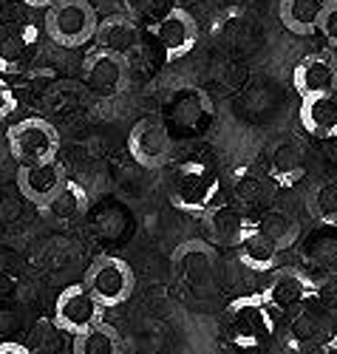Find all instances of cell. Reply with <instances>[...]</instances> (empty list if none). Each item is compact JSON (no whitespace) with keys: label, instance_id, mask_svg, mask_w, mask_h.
Returning <instances> with one entry per match:
<instances>
[{"label":"cell","instance_id":"obj_1","mask_svg":"<svg viewBox=\"0 0 337 354\" xmlns=\"http://www.w3.org/2000/svg\"><path fill=\"white\" fill-rule=\"evenodd\" d=\"M275 315L278 312L261 295H241L224 312V340L241 354H264L278 335V317Z\"/></svg>","mask_w":337,"mask_h":354},{"label":"cell","instance_id":"obj_2","mask_svg":"<svg viewBox=\"0 0 337 354\" xmlns=\"http://www.w3.org/2000/svg\"><path fill=\"white\" fill-rule=\"evenodd\" d=\"M173 275L193 298H210L219 286V252L212 244L190 239L173 250Z\"/></svg>","mask_w":337,"mask_h":354},{"label":"cell","instance_id":"obj_3","mask_svg":"<svg viewBox=\"0 0 337 354\" xmlns=\"http://www.w3.org/2000/svg\"><path fill=\"white\" fill-rule=\"evenodd\" d=\"M82 286L91 292V298H94L102 309H116L134 295L136 275L125 258L100 255V258L91 261V267L85 270Z\"/></svg>","mask_w":337,"mask_h":354},{"label":"cell","instance_id":"obj_4","mask_svg":"<svg viewBox=\"0 0 337 354\" xmlns=\"http://www.w3.org/2000/svg\"><path fill=\"white\" fill-rule=\"evenodd\" d=\"M97 12L91 0H54L46 9V35L63 48H82L94 40Z\"/></svg>","mask_w":337,"mask_h":354},{"label":"cell","instance_id":"obj_5","mask_svg":"<svg viewBox=\"0 0 337 354\" xmlns=\"http://www.w3.org/2000/svg\"><path fill=\"white\" fill-rule=\"evenodd\" d=\"M219 198V176L210 165L188 162L181 165L170 185V204L181 213L204 216Z\"/></svg>","mask_w":337,"mask_h":354},{"label":"cell","instance_id":"obj_6","mask_svg":"<svg viewBox=\"0 0 337 354\" xmlns=\"http://www.w3.org/2000/svg\"><path fill=\"white\" fill-rule=\"evenodd\" d=\"M9 153L15 156L17 165H43L57 159L60 153V133L51 122L40 120V116H26V120L15 122L6 133Z\"/></svg>","mask_w":337,"mask_h":354},{"label":"cell","instance_id":"obj_7","mask_svg":"<svg viewBox=\"0 0 337 354\" xmlns=\"http://www.w3.org/2000/svg\"><path fill=\"white\" fill-rule=\"evenodd\" d=\"M82 80H85V88L97 100H116L131 82V63L125 57H116L94 46L85 51Z\"/></svg>","mask_w":337,"mask_h":354},{"label":"cell","instance_id":"obj_8","mask_svg":"<svg viewBox=\"0 0 337 354\" xmlns=\"http://www.w3.org/2000/svg\"><path fill=\"white\" fill-rule=\"evenodd\" d=\"M128 153L145 170H159L173 159V136L159 120H139L128 133Z\"/></svg>","mask_w":337,"mask_h":354},{"label":"cell","instance_id":"obj_9","mask_svg":"<svg viewBox=\"0 0 337 354\" xmlns=\"http://www.w3.org/2000/svg\"><path fill=\"white\" fill-rule=\"evenodd\" d=\"M102 312L105 309L94 298H91V292L82 283L66 286L63 292L57 295V301H54V323H57V329L71 335V337L85 332L88 326H94V323H100Z\"/></svg>","mask_w":337,"mask_h":354},{"label":"cell","instance_id":"obj_10","mask_svg":"<svg viewBox=\"0 0 337 354\" xmlns=\"http://www.w3.org/2000/svg\"><path fill=\"white\" fill-rule=\"evenodd\" d=\"M212 247H241L255 232V218L238 204H212L201 216Z\"/></svg>","mask_w":337,"mask_h":354},{"label":"cell","instance_id":"obj_11","mask_svg":"<svg viewBox=\"0 0 337 354\" xmlns=\"http://www.w3.org/2000/svg\"><path fill=\"white\" fill-rule=\"evenodd\" d=\"M258 295L275 312H289V309H298L303 304L315 301V278L295 267H281L272 272L264 292Z\"/></svg>","mask_w":337,"mask_h":354},{"label":"cell","instance_id":"obj_12","mask_svg":"<svg viewBox=\"0 0 337 354\" xmlns=\"http://www.w3.org/2000/svg\"><path fill=\"white\" fill-rule=\"evenodd\" d=\"M153 37H156V43L162 46L165 51V60H181L185 54H190L199 43V23L190 12L185 9H167L156 23L150 26Z\"/></svg>","mask_w":337,"mask_h":354},{"label":"cell","instance_id":"obj_13","mask_svg":"<svg viewBox=\"0 0 337 354\" xmlns=\"http://www.w3.org/2000/svg\"><path fill=\"white\" fill-rule=\"evenodd\" d=\"M40 35L32 23H9L0 28V71L15 74L35 60Z\"/></svg>","mask_w":337,"mask_h":354},{"label":"cell","instance_id":"obj_14","mask_svg":"<svg viewBox=\"0 0 337 354\" xmlns=\"http://www.w3.org/2000/svg\"><path fill=\"white\" fill-rule=\"evenodd\" d=\"M94 43L102 51H111L116 57H125L131 63V57L139 51L142 46V32H139V23L125 15V12H113L108 17H102L97 23V32H94Z\"/></svg>","mask_w":337,"mask_h":354},{"label":"cell","instance_id":"obj_15","mask_svg":"<svg viewBox=\"0 0 337 354\" xmlns=\"http://www.w3.org/2000/svg\"><path fill=\"white\" fill-rule=\"evenodd\" d=\"M292 82H295V91L300 94V100L312 97V94L334 91V85H337V57L331 54V48L306 54L303 60L295 66Z\"/></svg>","mask_w":337,"mask_h":354},{"label":"cell","instance_id":"obj_16","mask_svg":"<svg viewBox=\"0 0 337 354\" xmlns=\"http://www.w3.org/2000/svg\"><path fill=\"white\" fill-rule=\"evenodd\" d=\"M66 179L69 176H66V167H63L60 159H51V162H43V165H20L17 167V187L28 201L37 204V207L63 187Z\"/></svg>","mask_w":337,"mask_h":354},{"label":"cell","instance_id":"obj_17","mask_svg":"<svg viewBox=\"0 0 337 354\" xmlns=\"http://www.w3.org/2000/svg\"><path fill=\"white\" fill-rule=\"evenodd\" d=\"M300 125L315 139H337V91L303 97Z\"/></svg>","mask_w":337,"mask_h":354},{"label":"cell","instance_id":"obj_18","mask_svg":"<svg viewBox=\"0 0 337 354\" xmlns=\"http://www.w3.org/2000/svg\"><path fill=\"white\" fill-rule=\"evenodd\" d=\"M88 190L74 182V179H66V185L60 187L48 201L40 204V216L54 221V224H69V221H77L88 213Z\"/></svg>","mask_w":337,"mask_h":354},{"label":"cell","instance_id":"obj_19","mask_svg":"<svg viewBox=\"0 0 337 354\" xmlns=\"http://www.w3.org/2000/svg\"><path fill=\"white\" fill-rule=\"evenodd\" d=\"M269 176H272V182L281 187H295L306 176V159H303V147L298 139H284L272 147Z\"/></svg>","mask_w":337,"mask_h":354},{"label":"cell","instance_id":"obj_20","mask_svg":"<svg viewBox=\"0 0 337 354\" xmlns=\"http://www.w3.org/2000/svg\"><path fill=\"white\" fill-rule=\"evenodd\" d=\"M329 0H281L278 15L286 32L298 35V37H309L318 32L323 9Z\"/></svg>","mask_w":337,"mask_h":354},{"label":"cell","instance_id":"obj_21","mask_svg":"<svg viewBox=\"0 0 337 354\" xmlns=\"http://www.w3.org/2000/svg\"><path fill=\"white\" fill-rule=\"evenodd\" d=\"M326 335V312L318 304H303L295 309V317L289 320V343L292 348H309L312 343L323 340Z\"/></svg>","mask_w":337,"mask_h":354},{"label":"cell","instance_id":"obj_22","mask_svg":"<svg viewBox=\"0 0 337 354\" xmlns=\"http://www.w3.org/2000/svg\"><path fill=\"white\" fill-rule=\"evenodd\" d=\"M284 252L275 247L264 232H258V227H255V232L250 235V239L238 247V258H241V263L250 272H272L275 267H278V258Z\"/></svg>","mask_w":337,"mask_h":354},{"label":"cell","instance_id":"obj_23","mask_svg":"<svg viewBox=\"0 0 337 354\" xmlns=\"http://www.w3.org/2000/svg\"><path fill=\"white\" fill-rule=\"evenodd\" d=\"M258 224V232H264L266 239L278 247L281 252H286L295 241H298V235H300V224L298 218L289 213V210H266L261 218H255Z\"/></svg>","mask_w":337,"mask_h":354},{"label":"cell","instance_id":"obj_24","mask_svg":"<svg viewBox=\"0 0 337 354\" xmlns=\"http://www.w3.org/2000/svg\"><path fill=\"white\" fill-rule=\"evenodd\" d=\"M71 348L74 354H122V337L111 323L100 320L94 326H88L85 332L74 335Z\"/></svg>","mask_w":337,"mask_h":354},{"label":"cell","instance_id":"obj_25","mask_svg":"<svg viewBox=\"0 0 337 354\" xmlns=\"http://www.w3.org/2000/svg\"><path fill=\"white\" fill-rule=\"evenodd\" d=\"M306 210L323 227H337V179H318L306 193Z\"/></svg>","mask_w":337,"mask_h":354},{"label":"cell","instance_id":"obj_26","mask_svg":"<svg viewBox=\"0 0 337 354\" xmlns=\"http://www.w3.org/2000/svg\"><path fill=\"white\" fill-rule=\"evenodd\" d=\"M315 304L326 315H337V272H326L315 281Z\"/></svg>","mask_w":337,"mask_h":354},{"label":"cell","instance_id":"obj_27","mask_svg":"<svg viewBox=\"0 0 337 354\" xmlns=\"http://www.w3.org/2000/svg\"><path fill=\"white\" fill-rule=\"evenodd\" d=\"M318 32L326 37V43H329L331 48H337V0H329V3H326Z\"/></svg>","mask_w":337,"mask_h":354},{"label":"cell","instance_id":"obj_28","mask_svg":"<svg viewBox=\"0 0 337 354\" xmlns=\"http://www.w3.org/2000/svg\"><path fill=\"white\" fill-rule=\"evenodd\" d=\"M15 111H17V97H15V91L9 88V82L0 77V122L9 120Z\"/></svg>","mask_w":337,"mask_h":354},{"label":"cell","instance_id":"obj_29","mask_svg":"<svg viewBox=\"0 0 337 354\" xmlns=\"http://www.w3.org/2000/svg\"><path fill=\"white\" fill-rule=\"evenodd\" d=\"M156 3H159V0H125V9H128L125 15H131L136 20V17H142V15L156 9Z\"/></svg>","mask_w":337,"mask_h":354},{"label":"cell","instance_id":"obj_30","mask_svg":"<svg viewBox=\"0 0 337 354\" xmlns=\"http://www.w3.org/2000/svg\"><path fill=\"white\" fill-rule=\"evenodd\" d=\"M0 354H32L23 343H15V340H3L0 343Z\"/></svg>","mask_w":337,"mask_h":354},{"label":"cell","instance_id":"obj_31","mask_svg":"<svg viewBox=\"0 0 337 354\" xmlns=\"http://www.w3.org/2000/svg\"><path fill=\"white\" fill-rule=\"evenodd\" d=\"M318 354H337V335H334V337H326V340L320 343Z\"/></svg>","mask_w":337,"mask_h":354},{"label":"cell","instance_id":"obj_32","mask_svg":"<svg viewBox=\"0 0 337 354\" xmlns=\"http://www.w3.org/2000/svg\"><path fill=\"white\" fill-rule=\"evenodd\" d=\"M23 3H26V6H32V9H48L54 0H23Z\"/></svg>","mask_w":337,"mask_h":354},{"label":"cell","instance_id":"obj_33","mask_svg":"<svg viewBox=\"0 0 337 354\" xmlns=\"http://www.w3.org/2000/svg\"><path fill=\"white\" fill-rule=\"evenodd\" d=\"M334 91H337V85H334Z\"/></svg>","mask_w":337,"mask_h":354}]
</instances>
